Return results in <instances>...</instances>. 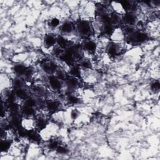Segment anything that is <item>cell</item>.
Masks as SVG:
<instances>
[{
  "label": "cell",
  "instance_id": "6da1fadb",
  "mask_svg": "<svg viewBox=\"0 0 160 160\" xmlns=\"http://www.w3.org/2000/svg\"><path fill=\"white\" fill-rule=\"evenodd\" d=\"M77 30L79 34L84 36H88L91 34V27L89 22L85 20L80 21L77 24Z\"/></svg>",
  "mask_w": 160,
  "mask_h": 160
},
{
  "label": "cell",
  "instance_id": "7a4b0ae2",
  "mask_svg": "<svg viewBox=\"0 0 160 160\" xmlns=\"http://www.w3.org/2000/svg\"><path fill=\"white\" fill-rule=\"evenodd\" d=\"M136 17L132 13H126L122 17V20L126 25L133 26L136 23Z\"/></svg>",
  "mask_w": 160,
  "mask_h": 160
},
{
  "label": "cell",
  "instance_id": "3957f363",
  "mask_svg": "<svg viewBox=\"0 0 160 160\" xmlns=\"http://www.w3.org/2000/svg\"><path fill=\"white\" fill-rule=\"evenodd\" d=\"M84 48L89 53H93L97 51V44L93 41H86L84 44Z\"/></svg>",
  "mask_w": 160,
  "mask_h": 160
},
{
  "label": "cell",
  "instance_id": "277c9868",
  "mask_svg": "<svg viewBox=\"0 0 160 160\" xmlns=\"http://www.w3.org/2000/svg\"><path fill=\"white\" fill-rule=\"evenodd\" d=\"M74 29V25L71 23H69V22H66L65 23L62 24L61 27V30L64 34H66L71 33Z\"/></svg>",
  "mask_w": 160,
  "mask_h": 160
},
{
  "label": "cell",
  "instance_id": "5b68a950",
  "mask_svg": "<svg viewBox=\"0 0 160 160\" xmlns=\"http://www.w3.org/2000/svg\"><path fill=\"white\" fill-rule=\"evenodd\" d=\"M44 45H45L46 47L50 48L54 46V44H56V38L52 34L47 35V36H46V37L44 38Z\"/></svg>",
  "mask_w": 160,
  "mask_h": 160
},
{
  "label": "cell",
  "instance_id": "8992f818",
  "mask_svg": "<svg viewBox=\"0 0 160 160\" xmlns=\"http://www.w3.org/2000/svg\"><path fill=\"white\" fill-rule=\"evenodd\" d=\"M122 20V18L121 17L120 15L116 13H113L110 15V23L114 26V25H117L119 24L121 21Z\"/></svg>",
  "mask_w": 160,
  "mask_h": 160
},
{
  "label": "cell",
  "instance_id": "52a82bcc",
  "mask_svg": "<svg viewBox=\"0 0 160 160\" xmlns=\"http://www.w3.org/2000/svg\"><path fill=\"white\" fill-rule=\"evenodd\" d=\"M49 83L51 87L54 89H60L61 86L60 79L56 77H54V76H52L50 78Z\"/></svg>",
  "mask_w": 160,
  "mask_h": 160
},
{
  "label": "cell",
  "instance_id": "ba28073f",
  "mask_svg": "<svg viewBox=\"0 0 160 160\" xmlns=\"http://www.w3.org/2000/svg\"><path fill=\"white\" fill-rule=\"evenodd\" d=\"M134 38H135V41L137 43H143L148 40V36L145 33L143 32H139L134 34Z\"/></svg>",
  "mask_w": 160,
  "mask_h": 160
},
{
  "label": "cell",
  "instance_id": "9c48e42d",
  "mask_svg": "<svg viewBox=\"0 0 160 160\" xmlns=\"http://www.w3.org/2000/svg\"><path fill=\"white\" fill-rule=\"evenodd\" d=\"M111 6H112V8L115 11L114 13H118L119 15H121V13L125 10H124L122 5H121V2H112L111 3Z\"/></svg>",
  "mask_w": 160,
  "mask_h": 160
},
{
  "label": "cell",
  "instance_id": "30bf717a",
  "mask_svg": "<svg viewBox=\"0 0 160 160\" xmlns=\"http://www.w3.org/2000/svg\"><path fill=\"white\" fill-rule=\"evenodd\" d=\"M68 40L63 36H59L56 38V43L60 46V48H65L68 46Z\"/></svg>",
  "mask_w": 160,
  "mask_h": 160
},
{
  "label": "cell",
  "instance_id": "8fae6325",
  "mask_svg": "<svg viewBox=\"0 0 160 160\" xmlns=\"http://www.w3.org/2000/svg\"><path fill=\"white\" fill-rule=\"evenodd\" d=\"M15 95L17 97L20 99H27L28 97V94L26 91L24 90V89H22L21 88H19L17 89V91H16Z\"/></svg>",
  "mask_w": 160,
  "mask_h": 160
},
{
  "label": "cell",
  "instance_id": "7c38bea8",
  "mask_svg": "<svg viewBox=\"0 0 160 160\" xmlns=\"http://www.w3.org/2000/svg\"><path fill=\"white\" fill-rule=\"evenodd\" d=\"M27 68H26V67H24V66L21 65H16L15 66V72L17 73V75H24L25 73H26Z\"/></svg>",
  "mask_w": 160,
  "mask_h": 160
},
{
  "label": "cell",
  "instance_id": "4fadbf2b",
  "mask_svg": "<svg viewBox=\"0 0 160 160\" xmlns=\"http://www.w3.org/2000/svg\"><path fill=\"white\" fill-rule=\"evenodd\" d=\"M59 106H60L59 103H58L57 101H50L47 104L48 110H50V111H52L57 110L59 108Z\"/></svg>",
  "mask_w": 160,
  "mask_h": 160
},
{
  "label": "cell",
  "instance_id": "5bb4252c",
  "mask_svg": "<svg viewBox=\"0 0 160 160\" xmlns=\"http://www.w3.org/2000/svg\"><path fill=\"white\" fill-rule=\"evenodd\" d=\"M22 111H23V113L27 117H29L30 116H32L34 114V110L33 107H30V106H24V108L22 110Z\"/></svg>",
  "mask_w": 160,
  "mask_h": 160
},
{
  "label": "cell",
  "instance_id": "9a60e30c",
  "mask_svg": "<svg viewBox=\"0 0 160 160\" xmlns=\"http://www.w3.org/2000/svg\"><path fill=\"white\" fill-rule=\"evenodd\" d=\"M11 143L8 140H2L1 143V149L2 151H7L10 148Z\"/></svg>",
  "mask_w": 160,
  "mask_h": 160
},
{
  "label": "cell",
  "instance_id": "2e32d148",
  "mask_svg": "<svg viewBox=\"0 0 160 160\" xmlns=\"http://www.w3.org/2000/svg\"><path fill=\"white\" fill-rule=\"evenodd\" d=\"M79 84L78 79L76 78H72L71 79H68V85L71 88H76Z\"/></svg>",
  "mask_w": 160,
  "mask_h": 160
},
{
  "label": "cell",
  "instance_id": "e0dca14e",
  "mask_svg": "<svg viewBox=\"0 0 160 160\" xmlns=\"http://www.w3.org/2000/svg\"><path fill=\"white\" fill-rule=\"evenodd\" d=\"M36 105V101L34 100L32 98H27L25 100V105L24 106H30V107H34Z\"/></svg>",
  "mask_w": 160,
  "mask_h": 160
},
{
  "label": "cell",
  "instance_id": "ac0fdd59",
  "mask_svg": "<svg viewBox=\"0 0 160 160\" xmlns=\"http://www.w3.org/2000/svg\"><path fill=\"white\" fill-rule=\"evenodd\" d=\"M60 24V21L56 18H53L50 20L49 25L52 28H56Z\"/></svg>",
  "mask_w": 160,
  "mask_h": 160
},
{
  "label": "cell",
  "instance_id": "d6986e66",
  "mask_svg": "<svg viewBox=\"0 0 160 160\" xmlns=\"http://www.w3.org/2000/svg\"><path fill=\"white\" fill-rule=\"evenodd\" d=\"M71 74L75 76H78L80 75V73H81V72H80V69L77 66H74L73 67L71 70Z\"/></svg>",
  "mask_w": 160,
  "mask_h": 160
},
{
  "label": "cell",
  "instance_id": "ffe728a7",
  "mask_svg": "<svg viewBox=\"0 0 160 160\" xmlns=\"http://www.w3.org/2000/svg\"><path fill=\"white\" fill-rule=\"evenodd\" d=\"M68 100L69 101V103H73V104H75V103H77L78 101H79V99L77 97H75V96H69V98H68Z\"/></svg>",
  "mask_w": 160,
  "mask_h": 160
},
{
  "label": "cell",
  "instance_id": "44dd1931",
  "mask_svg": "<svg viewBox=\"0 0 160 160\" xmlns=\"http://www.w3.org/2000/svg\"><path fill=\"white\" fill-rule=\"evenodd\" d=\"M14 85L17 88H21L23 85V81L20 79H16L14 81Z\"/></svg>",
  "mask_w": 160,
  "mask_h": 160
},
{
  "label": "cell",
  "instance_id": "7402d4cb",
  "mask_svg": "<svg viewBox=\"0 0 160 160\" xmlns=\"http://www.w3.org/2000/svg\"><path fill=\"white\" fill-rule=\"evenodd\" d=\"M151 89H153V90H154V91H158L159 89V88H160V84H159V83L158 82V81L153 83V84L151 85Z\"/></svg>",
  "mask_w": 160,
  "mask_h": 160
},
{
  "label": "cell",
  "instance_id": "603a6c76",
  "mask_svg": "<svg viewBox=\"0 0 160 160\" xmlns=\"http://www.w3.org/2000/svg\"><path fill=\"white\" fill-rule=\"evenodd\" d=\"M56 149L57 152L60 153V154H64V153H65L66 152V149L65 148V147H63L62 146L58 145V146Z\"/></svg>",
  "mask_w": 160,
  "mask_h": 160
},
{
  "label": "cell",
  "instance_id": "cb8c5ba5",
  "mask_svg": "<svg viewBox=\"0 0 160 160\" xmlns=\"http://www.w3.org/2000/svg\"><path fill=\"white\" fill-rule=\"evenodd\" d=\"M79 116V112L78 111H77L76 110H75L71 111V117L72 119L73 120H76V118Z\"/></svg>",
  "mask_w": 160,
  "mask_h": 160
}]
</instances>
